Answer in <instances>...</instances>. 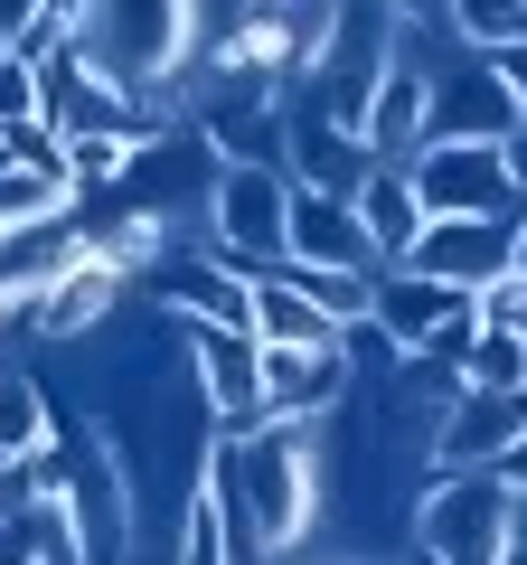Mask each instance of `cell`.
<instances>
[{
  "mask_svg": "<svg viewBox=\"0 0 527 565\" xmlns=\"http://www.w3.org/2000/svg\"><path fill=\"white\" fill-rule=\"evenodd\" d=\"M217 490L236 519V565L245 556H292L330 509V471H321V424H255L217 444Z\"/></svg>",
  "mask_w": 527,
  "mask_h": 565,
  "instance_id": "1",
  "label": "cell"
},
{
  "mask_svg": "<svg viewBox=\"0 0 527 565\" xmlns=\"http://www.w3.org/2000/svg\"><path fill=\"white\" fill-rule=\"evenodd\" d=\"M518 537V500L499 471H433L415 490V546L433 565H499Z\"/></svg>",
  "mask_w": 527,
  "mask_h": 565,
  "instance_id": "2",
  "label": "cell"
},
{
  "mask_svg": "<svg viewBox=\"0 0 527 565\" xmlns=\"http://www.w3.org/2000/svg\"><path fill=\"white\" fill-rule=\"evenodd\" d=\"M207 226H217L226 274H245V282L283 274V255H292V180L283 170H226L217 161V180H207Z\"/></svg>",
  "mask_w": 527,
  "mask_h": 565,
  "instance_id": "3",
  "label": "cell"
},
{
  "mask_svg": "<svg viewBox=\"0 0 527 565\" xmlns=\"http://www.w3.org/2000/svg\"><path fill=\"white\" fill-rule=\"evenodd\" d=\"M415 199L424 217H518V180H508V151L499 141H424L415 151Z\"/></svg>",
  "mask_w": 527,
  "mask_h": 565,
  "instance_id": "4",
  "label": "cell"
},
{
  "mask_svg": "<svg viewBox=\"0 0 527 565\" xmlns=\"http://www.w3.org/2000/svg\"><path fill=\"white\" fill-rule=\"evenodd\" d=\"M518 264V217H424V236H415V255L396 264V274H424L443 282V292H490V282Z\"/></svg>",
  "mask_w": 527,
  "mask_h": 565,
  "instance_id": "5",
  "label": "cell"
},
{
  "mask_svg": "<svg viewBox=\"0 0 527 565\" xmlns=\"http://www.w3.org/2000/svg\"><path fill=\"white\" fill-rule=\"evenodd\" d=\"M424 76H433V132L424 141H508L527 122L518 104H508L499 66L471 57V47H462V57H443V66H424Z\"/></svg>",
  "mask_w": 527,
  "mask_h": 565,
  "instance_id": "6",
  "label": "cell"
},
{
  "mask_svg": "<svg viewBox=\"0 0 527 565\" xmlns=\"http://www.w3.org/2000/svg\"><path fill=\"white\" fill-rule=\"evenodd\" d=\"M180 340H189V367H198V396L217 415V434H255L264 424V349L245 330H189V321H180Z\"/></svg>",
  "mask_w": 527,
  "mask_h": 565,
  "instance_id": "7",
  "label": "cell"
},
{
  "mask_svg": "<svg viewBox=\"0 0 527 565\" xmlns=\"http://www.w3.org/2000/svg\"><path fill=\"white\" fill-rule=\"evenodd\" d=\"M122 311V274L95 255V245H66V264L39 292V340H85V330H114Z\"/></svg>",
  "mask_w": 527,
  "mask_h": 565,
  "instance_id": "8",
  "label": "cell"
},
{
  "mask_svg": "<svg viewBox=\"0 0 527 565\" xmlns=\"http://www.w3.org/2000/svg\"><path fill=\"white\" fill-rule=\"evenodd\" d=\"M161 311H189V330H245L255 340V282L226 274L217 255L161 264Z\"/></svg>",
  "mask_w": 527,
  "mask_h": 565,
  "instance_id": "9",
  "label": "cell"
},
{
  "mask_svg": "<svg viewBox=\"0 0 527 565\" xmlns=\"http://www.w3.org/2000/svg\"><path fill=\"white\" fill-rule=\"evenodd\" d=\"M283 264H321V274H377V245H367L358 207L321 199V189H292V255Z\"/></svg>",
  "mask_w": 527,
  "mask_h": 565,
  "instance_id": "10",
  "label": "cell"
},
{
  "mask_svg": "<svg viewBox=\"0 0 527 565\" xmlns=\"http://www.w3.org/2000/svg\"><path fill=\"white\" fill-rule=\"evenodd\" d=\"M283 114H292V189H321V199H348V207H358L377 151H367V141H348L340 122L302 114V104H283Z\"/></svg>",
  "mask_w": 527,
  "mask_h": 565,
  "instance_id": "11",
  "label": "cell"
},
{
  "mask_svg": "<svg viewBox=\"0 0 527 565\" xmlns=\"http://www.w3.org/2000/svg\"><path fill=\"white\" fill-rule=\"evenodd\" d=\"M358 226H367V245H377L386 274L415 255V236H424V199H415V170H406V161H377V170H367V189H358Z\"/></svg>",
  "mask_w": 527,
  "mask_h": 565,
  "instance_id": "12",
  "label": "cell"
},
{
  "mask_svg": "<svg viewBox=\"0 0 527 565\" xmlns=\"http://www.w3.org/2000/svg\"><path fill=\"white\" fill-rule=\"evenodd\" d=\"M424 132H433V76L396 57L386 85H377V114H367V151H377V161H415Z\"/></svg>",
  "mask_w": 527,
  "mask_h": 565,
  "instance_id": "13",
  "label": "cell"
},
{
  "mask_svg": "<svg viewBox=\"0 0 527 565\" xmlns=\"http://www.w3.org/2000/svg\"><path fill=\"white\" fill-rule=\"evenodd\" d=\"M462 302H471V292H443V282H424V274H377V330H386L396 359H415Z\"/></svg>",
  "mask_w": 527,
  "mask_h": 565,
  "instance_id": "14",
  "label": "cell"
},
{
  "mask_svg": "<svg viewBox=\"0 0 527 565\" xmlns=\"http://www.w3.org/2000/svg\"><path fill=\"white\" fill-rule=\"evenodd\" d=\"M340 340H348V330L330 321L311 292H292L283 274L255 282V349H340Z\"/></svg>",
  "mask_w": 527,
  "mask_h": 565,
  "instance_id": "15",
  "label": "cell"
},
{
  "mask_svg": "<svg viewBox=\"0 0 527 565\" xmlns=\"http://www.w3.org/2000/svg\"><path fill=\"white\" fill-rule=\"evenodd\" d=\"M57 452V405L29 367H0V462H39Z\"/></svg>",
  "mask_w": 527,
  "mask_h": 565,
  "instance_id": "16",
  "label": "cell"
},
{
  "mask_svg": "<svg viewBox=\"0 0 527 565\" xmlns=\"http://www.w3.org/2000/svg\"><path fill=\"white\" fill-rule=\"evenodd\" d=\"M142 151H151L142 132H76L66 141V180L76 189H122L132 170H142Z\"/></svg>",
  "mask_w": 527,
  "mask_h": 565,
  "instance_id": "17",
  "label": "cell"
},
{
  "mask_svg": "<svg viewBox=\"0 0 527 565\" xmlns=\"http://www.w3.org/2000/svg\"><path fill=\"white\" fill-rule=\"evenodd\" d=\"M462 396H527V340L481 330V349L462 359Z\"/></svg>",
  "mask_w": 527,
  "mask_h": 565,
  "instance_id": "18",
  "label": "cell"
},
{
  "mask_svg": "<svg viewBox=\"0 0 527 565\" xmlns=\"http://www.w3.org/2000/svg\"><path fill=\"white\" fill-rule=\"evenodd\" d=\"M29 122H47V76L0 57V132H29Z\"/></svg>",
  "mask_w": 527,
  "mask_h": 565,
  "instance_id": "19",
  "label": "cell"
},
{
  "mask_svg": "<svg viewBox=\"0 0 527 565\" xmlns=\"http://www.w3.org/2000/svg\"><path fill=\"white\" fill-rule=\"evenodd\" d=\"M471 311H481V330H508V340H527V274L508 264L490 292H471Z\"/></svg>",
  "mask_w": 527,
  "mask_h": 565,
  "instance_id": "20",
  "label": "cell"
},
{
  "mask_svg": "<svg viewBox=\"0 0 527 565\" xmlns=\"http://www.w3.org/2000/svg\"><path fill=\"white\" fill-rule=\"evenodd\" d=\"M0 565H39V519H0Z\"/></svg>",
  "mask_w": 527,
  "mask_h": 565,
  "instance_id": "21",
  "label": "cell"
},
{
  "mask_svg": "<svg viewBox=\"0 0 527 565\" xmlns=\"http://www.w3.org/2000/svg\"><path fill=\"white\" fill-rule=\"evenodd\" d=\"M490 66H499L508 104H518V114H527V39H518V47H490Z\"/></svg>",
  "mask_w": 527,
  "mask_h": 565,
  "instance_id": "22",
  "label": "cell"
},
{
  "mask_svg": "<svg viewBox=\"0 0 527 565\" xmlns=\"http://www.w3.org/2000/svg\"><path fill=\"white\" fill-rule=\"evenodd\" d=\"M499 151H508V180H518V207H527V122H518V132L499 141Z\"/></svg>",
  "mask_w": 527,
  "mask_h": 565,
  "instance_id": "23",
  "label": "cell"
},
{
  "mask_svg": "<svg viewBox=\"0 0 527 565\" xmlns=\"http://www.w3.org/2000/svg\"><path fill=\"white\" fill-rule=\"evenodd\" d=\"M499 481H508V500H527V444H518V452L499 462Z\"/></svg>",
  "mask_w": 527,
  "mask_h": 565,
  "instance_id": "24",
  "label": "cell"
},
{
  "mask_svg": "<svg viewBox=\"0 0 527 565\" xmlns=\"http://www.w3.org/2000/svg\"><path fill=\"white\" fill-rule=\"evenodd\" d=\"M518 274H527V207H518Z\"/></svg>",
  "mask_w": 527,
  "mask_h": 565,
  "instance_id": "25",
  "label": "cell"
},
{
  "mask_svg": "<svg viewBox=\"0 0 527 565\" xmlns=\"http://www.w3.org/2000/svg\"><path fill=\"white\" fill-rule=\"evenodd\" d=\"M406 565H433V556H424V546H406Z\"/></svg>",
  "mask_w": 527,
  "mask_h": 565,
  "instance_id": "26",
  "label": "cell"
},
{
  "mask_svg": "<svg viewBox=\"0 0 527 565\" xmlns=\"http://www.w3.org/2000/svg\"><path fill=\"white\" fill-rule=\"evenodd\" d=\"M0 57H10V47H0Z\"/></svg>",
  "mask_w": 527,
  "mask_h": 565,
  "instance_id": "27",
  "label": "cell"
}]
</instances>
